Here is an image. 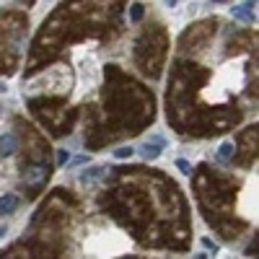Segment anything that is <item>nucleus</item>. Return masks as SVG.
<instances>
[{
    "label": "nucleus",
    "mask_w": 259,
    "mask_h": 259,
    "mask_svg": "<svg viewBox=\"0 0 259 259\" xmlns=\"http://www.w3.org/2000/svg\"><path fill=\"white\" fill-rule=\"evenodd\" d=\"M163 145H166V140H163L161 135H153V138H150L148 143H143V145L138 148V153H140L145 161H156V158L161 156Z\"/></svg>",
    "instance_id": "f03ea898"
},
{
    "label": "nucleus",
    "mask_w": 259,
    "mask_h": 259,
    "mask_svg": "<svg viewBox=\"0 0 259 259\" xmlns=\"http://www.w3.org/2000/svg\"><path fill=\"white\" fill-rule=\"evenodd\" d=\"M202 246H205L207 251H212V254H215V251H218V244H215L212 239H202Z\"/></svg>",
    "instance_id": "f8f14e48"
},
{
    "label": "nucleus",
    "mask_w": 259,
    "mask_h": 259,
    "mask_svg": "<svg viewBox=\"0 0 259 259\" xmlns=\"http://www.w3.org/2000/svg\"><path fill=\"white\" fill-rule=\"evenodd\" d=\"M246 254H249V256H251V254H256V239H254V241L249 244V249H246Z\"/></svg>",
    "instance_id": "4468645a"
},
{
    "label": "nucleus",
    "mask_w": 259,
    "mask_h": 259,
    "mask_svg": "<svg viewBox=\"0 0 259 259\" xmlns=\"http://www.w3.org/2000/svg\"><path fill=\"white\" fill-rule=\"evenodd\" d=\"M101 174H104V166H94V168H89V171H83V177H80V182H83V184H89V182L99 179Z\"/></svg>",
    "instance_id": "423d86ee"
},
{
    "label": "nucleus",
    "mask_w": 259,
    "mask_h": 259,
    "mask_svg": "<svg viewBox=\"0 0 259 259\" xmlns=\"http://www.w3.org/2000/svg\"><path fill=\"white\" fill-rule=\"evenodd\" d=\"M231 13H233V18H239V21H254V13H251V0H246V3H241V6H236Z\"/></svg>",
    "instance_id": "20e7f679"
},
{
    "label": "nucleus",
    "mask_w": 259,
    "mask_h": 259,
    "mask_svg": "<svg viewBox=\"0 0 259 259\" xmlns=\"http://www.w3.org/2000/svg\"><path fill=\"white\" fill-rule=\"evenodd\" d=\"M130 18L140 21V18H143V6H133V11H130Z\"/></svg>",
    "instance_id": "9d476101"
},
{
    "label": "nucleus",
    "mask_w": 259,
    "mask_h": 259,
    "mask_svg": "<svg viewBox=\"0 0 259 259\" xmlns=\"http://www.w3.org/2000/svg\"><path fill=\"white\" fill-rule=\"evenodd\" d=\"M68 161H70V153H68V150H60V153H57V163H60V166H65Z\"/></svg>",
    "instance_id": "9b49d317"
},
{
    "label": "nucleus",
    "mask_w": 259,
    "mask_h": 259,
    "mask_svg": "<svg viewBox=\"0 0 259 259\" xmlns=\"http://www.w3.org/2000/svg\"><path fill=\"white\" fill-rule=\"evenodd\" d=\"M47 179H50V161H36V163L24 166V184L34 189L31 194H36V189L45 187Z\"/></svg>",
    "instance_id": "f257e3e1"
},
{
    "label": "nucleus",
    "mask_w": 259,
    "mask_h": 259,
    "mask_svg": "<svg viewBox=\"0 0 259 259\" xmlns=\"http://www.w3.org/2000/svg\"><path fill=\"white\" fill-rule=\"evenodd\" d=\"M18 197H16V194H3V197H0V212H16L18 210Z\"/></svg>",
    "instance_id": "39448f33"
},
{
    "label": "nucleus",
    "mask_w": 259,
    "mask_h": 259,
    "mask_svg": "<svg viewBox=\"0 0 259 259\" xmlns=\"http://www.w3.org/2000/svg\"><path fill=\"white\" fill-rule=\"evenodd\" d=\"M3 233H6V226H0V239H3Z\"/></svg>",
    "instance_id": "f3484780"
},
{
    "label": "nucleus",
    "mask_w": 259,
    "mask_h": 259,
    "mask_svg": "<svg viewBox=\"0 0 259 259\" xmlns=\"http://www.w3.org/2000/svg\"><path fill=\"white\" fill-rule=\"evenodd\" d=\"M233 150H236V148H233L231 143H223L221 150H218V161H221V163H228V161L233 158Z\"/></svg>",
    "instance_id": "0eeeda50"
},
{
    "label": "nucleus",
    "mask_w": 259,
    "mask_h": 259,
    "mask_svg": "<svg viewBox=\"0 0 259 259\" xmlns=\"http://www.w3.org/2000/svg\"><path fill=\"white\" fill-rule=\"evenodd\" d=\"M16 150H18V140H16V135H0V156H13L16 153Z\"/></svg>",
    "instance_id": "7ed1b4c3"
},
{
    "label": "nucleus",
    "mask_w": 259,
    "mask_h": 259,
    "mask_svg": "<svg viewBox=\"0 0 259 259\" xmlns=\"http://www.w3.org/2000/svg\"><path fill=\"white\" fill-rule=\"evenodd\" d=\"M163 3H166V6H168V8H174V6H177V3H179V0H163Z\"/></svg>",
    "instance_id": "2eb2a0df"
},
{
    "label": "nucleus",
    "mask_w": 259,
    "mask_h": 259,
    "mask_svg": "<svg viewBox=\"0 0 259 259\" xmlns=\"http://www.w3.org/2000/svg\"><path fill=\"white\" fill-rule=\"evenodd\" d=\"M177 168L182 171V174H192V166H189L184 158H179V161H177Z\"/></svg>",
    "instance_id": "1a4fd4ad"
},
{
    "label": "nucleus",
    "mask_w": 259,
    "mask_h": 259,
    "mask_svg": "<svg viewBox=\"0 0 259 259\" xmlns=\"http://www.w3.org/2000/svg\"><path fill=\"white\" fill-rule=\"evenodd\" d=\"M212 3H226V0H212Z\"/></svg>",
    "instance_id": "a211bd4d"
},
{
    "label": "nucleus",
    "mask_w": 259,
    "mask_h": 259,
    "mask_svg": "<svg viewBox=\"0 0 259 259\" xmlns=\"http://www.w3.org/2000/svg\"><path fill=\"white\" fill-rule=\"evenodd\" d=\"M85 161H89V158H85V156H78V158H70V161L65 163V166H83Z\"/></svg>",
    "instance_id": "ddd939ff"
},
{
    "label": "nucleus",
    "mask_w": 259,
    "mask_h": 259,
    "mask_svg": "<svg viewBox=\"0 0 259 259\" xmlns=\"http://www.w3.org/2000/svg\"><path fill=\"white\" fill-rule=\"evenodd\" d=\"M6 91H8V89H6V85H3V83H0V94H6Z\"/></svg>",
    "instance_id": "dca6fc26"
},
{
    "label": "nucleus",
    "mask_w": 259,
    "mask_h": 259,
    "mask_svg": "<svg viewBox=\"0 0 259 259\" xmlns=\"http://www.w3.org/2000/svg\"><path fill=\"white\" fill-rule=\"evenodd\" d=\"M133 153H135V148H127V145H124V148H117V150H114V158H130Z\"/></svg>",
    "instance_id": "6e6552de"
}]
</instances>
